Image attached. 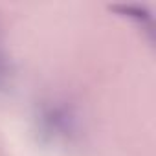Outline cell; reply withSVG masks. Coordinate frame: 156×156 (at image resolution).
<instances>
[{
	"label": "cell",
	"mask_w": 156,
	"mask_h": 156,
	"mask_svg": "<svg viewBox=\"0 0 156 156\" xmlns=\"http://www.w3.org/2000/svg\"><path fill=\"white\" fill-rule=\"evenodd\" d=\"M110 9L118 11V13L123 15V17H129V19L140 20V22L151 19V11H149L145 6H140V4H121V6H112Z\"/></svg>",
	"instance_id": "obj_1"
},
{
	"label": "cell",
	"mask_w": 156,
	"mask_h": 156,
	"mask_svg": "<svg viewBox=\"0 0 156 156\" xmlns=\"http://www.w3.org/2000/svg\"><path fill=\"white\" fill-rule=\"evenodd\" d=\"M0 77H2V64H0Z\"/></svg>",
	"instance_id": "obj_2"
}]
</instances>
